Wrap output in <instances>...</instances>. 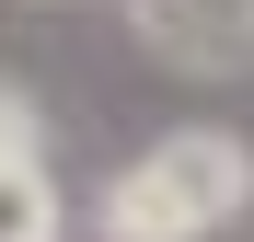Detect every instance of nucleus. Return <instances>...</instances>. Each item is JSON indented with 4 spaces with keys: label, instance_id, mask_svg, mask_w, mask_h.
I'll return each instance as SVG.
<instances>
[{
    "label": "nucleus",
    "instance_id": "nucleus-1",
    "mask_svg": "<svg viewBox=\"0 0 254 242\" xmlns=\"http://www.w3.org/2000/svg\"><path fill=\"white\" fill-rule=\"evenodd\" d=\"M254 208V150L231 127H162L127 173H104L93 231L104 242H208Z\"/></svg>",
    "mask_w": 254,
    "mask_h": 242
},
{
    "label": "nucleus",
    "instance_id": "nucleus-2",
    "mask_svg": "<svg viewBox=\"0 0 254 242\" xmlns=\"http://www.w3.org/2000/svg\"><path fill=\"white\" fill-rule=\"evenodd\" d=\"M127 35L185 81H254V0H127Z\"/></svg>",
    "mask_w": 254,
    "mask_h": 242
},
{
    "label": "nucleus",
    "instance_id": "nucleus-3",
    "mask_svg": "<svg viewBox=\"0 0 254 242\" xmlns=\"http://www.w3.org/2000/svg\"><path fill=\"white\" fill-rule=\"evenodd\" d=\"M58 231H69L58 173L47 161H12V173H0V242H58Z\"/></svg>",
    "mask_w": 254,
    "mask_h": 242
},
{
    "label": "nucleus",
    "instance_id": "nucleus-4",
    "mask_svg": "<svg viewBox=\"0 0 254 242\" xmlns=\"http://www.w3.org/2000/svg\"><path fill=\"white\" fill-rule=\"evenodd\" d=\"M12 161H47V139H35V104L0 81V173H12Z\"/></svg>",
    "mask_w": 254,
    "mask_h": 242
}]
</instances>
